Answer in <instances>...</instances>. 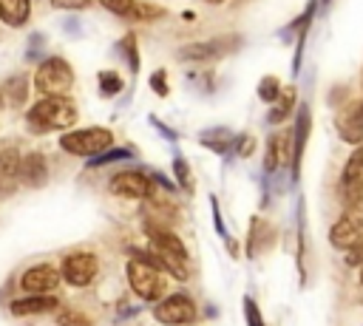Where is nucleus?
Returning a JSON list of instances; mask_svg holds the SVG:
<instances>
[{
	"instance_id": "f257e3e1",
	"label": "nucleus",
	"mask_w": 363,
	"mask_h": 326,
	"mask_svg": "<svg viewBox=\"0 0 363 326\" xmlns=\"http://www.w3.org/2000/svg\"><path fill=\"white\" fill-rule=\"evenodd\" d=\"M77 122V105L65 96H43L26 111V125L31 133H48V130H65Z\"/></svg>"
},
{
	"instance_id": "f03ea898",
	"label": "nucleus",
	"mask_w": 363,
	"mask_h": 326,
	"mask_svg": "<svg viewBox=\"0 0 363 326\" xmlns=\"http://www.w3.org/2000/svg\"><path fill=\"white\" fill-rule=\"evenodd\" d=\"M147 238H150V252L159 258L162 269L170 272L176 281H187L190 275V264H187V249L182 244V238H176L170 230L164 227H145Z\"/></svg>"
},
{
	"instance_id": "7ed1b4c3",
	"label": "nucleus",
	"mask_w": 363,
	"mask_h": 326,
	"mask_svg": "<svg viewBox=\"0 0 363 326\" xmlns=\"http://www.w3.org/2000/svg\"><path fill=\"white\" fill-rule=\"evenodd\" d=\"M125 272H128V283H130V289H133L136 298H142V300H147V303H156L159 298H164V289H167L164 275H162V269L153 266L150 261L130 258Z\"/></svg>"
},
{
	"instance_id": "20e7f679",
	"label": "nucleus",
	"mask_w": 363,
	"mask_h": 326,
	"mask_svg": "<svg viewBox=\"0 0 363 326\" xmlns=\"http://www.w3.org/2000/svg\"><path fill=\"white\" fill-rule=\"evenodd\" d=\"M74 85V68L62 57H45L34 71V88L43 96L68 94Z\"/></svg>"
},
{
	"instance_id": "39448f33",
	"label": "nucleus",
	"mask_w": 363,
	"mask_h": 326,
	"mask_svg": "<svg viewBox=\"0 0 363 326\" xmlns=\"http://www.w3.org/2000/svg\"><path fill=\"white\" fill-rule=\"evenodd\" d=\"M111 145H113V133L108 128H99V125L79 128V130H65L60 136V147L65 153H71V156H88L91 159V156L102 153Z\"/></svg>"
},
{
	"instance_id": "423d86ee",
	"label": "nucleus",
	"mask_w": 363,
	"mask_h": 326,
	"mask_svg": "<svg viewBox=\"0 0 363 326\" xmlns=\"http://www.w3.org/2000/svg\"><path fill=\"white\" fill-rule=\"evenodd\" d=\"M153 317L159 323H164V326H190L199 317V312H196V303L187 295L176 292V295H167V298L156 300Z\"/></svg>"
},
{
	"instance_id": "0eeeda50",
	"label": "nucleus",
	"mask_w": 363,
	"mask_h": 326,
	"mask_svg": "<svg viewBox=\"0 0 363 326\" xmlns=\"http://www.w3.org/2000/svg\"><path fill=\"white\" fill-rule=\"evenodd\" d=\"M108 190L113 196H122V198H150V196H156L153 179L147 173H139V170L113 173L111 181H108Z\"/></svg>"
},
{
	"instance_id": "6e6552de",
	"label": "nucleus",
	"mask_w": 363,
	"mask_h": 326,
	"mask_svg": "<svg viewBox=\"0 0 363 326\" xmlns=\"http://www.w3.org/2000/svg\"><path fill=\"white\" fill-rule=\"evenodd\" d=\"M96 269H99V261L96 255L91 252H71L62 258L60 264V275L71 283V286H88L94 278H96Z\"/></svg>"
},
{
	"instance_id": "1a4fd4ad",
	"label": "nucleus",
	"mask_w": 363,
	"mask_h": 326,
	"mask_svg": "<svg viewBox=\"0 0 363 326\" xmlns=\"http://www.w3.org/2000/svg\"><path fill=\"white\" fill-rule=\"evenodd\" d=\"M363 241V215L360 213H346L340 215L332 230H329V244L335 249H352L354 244Z\"/></svg>"
},
{
	"instance_id": "9d476101",
	"label": "nucleus",
	"mask_w": 363,
	"mask_h": 326,
	"mask_svg": "<svg viewBox=\"0 0 363 326\" xmlns=\"http://www.w3.org/2000/svg\"><path fill=\"white\" fill-rule=\"evenodd\" d=\"M60 281H62V275H60V269L51 266V264H34V266H28V269L20 275V286H23L26 292H31V295L54 292V289L60 286Z\"/></svg>"
},
{
	"instance_id": "9b49d317",
	"label": "nucleus",
	"mask_w": 363,
	"mask_h": 326,
	"mask_svg": "<svg viewBox=\"0 0 363 326\" xmlns=\"http://www.w3.org/2000/svg\"><path fill=\"white\" fill-rule=\"evenodd\" d=\"M233 48H238V40H235V37H216V40H204V43L184 45L179 54H182V60H190V62H210V60L224 57V54L233 51Z\"/></svg>"
},
{
	"instance_id": "f8f14e48",
	"label": "nucleus",
	"mask_w": 363,
	"mask_h": 326,
	"mask_svg": "<svg viewBox=\"0 0 363 326\" xmlns=\"http://www.w3.org/2000/svg\"><path fill=\"white\" fill-rule=\"evenodd\" d=\"M340 193L346 201H357L363 198V142L352 150L346 167H343V176H340Z\"/></svg>"
},
{
	"instance_id": "ddd939ff",
	"label": "nucleus",
	"mask_w": 363,
	"mask_h": 326,
	"mask_svg": "<svg viewBox=\"0 0 363 326\" xmlns=\"http://www.w3.org/2000/svg\"><path fill=\"white\" fill-rule=\"evenodd\" d=\"M17 181L26 187H45L48 181V162L43 153H26L20 156V167H17Z\"/></svg>"
},
{
	"instance_id": "4468645a",
	"label": "nucleus",
	"mask_w": 363,
	"mask_h": 326,
	"mask_svg": "<svg viewBox=\"0 0 363 326\" xmlns=\"http://www.w3.org/2000/svg\"><path fill=\"white\" fill-rule=\"evenodd\" d=\"M60 309V300L45 292V295H26V298H17L9 303V312L17 315V317H28V315H48V312H57Z\"/></svg>"
},
{
	"instance_id": "2eb2a0df",
	"label": "nucleus",
	"mask_w": 363,
	"mask_h": 326,
	"mask_svg": "<svg viewBox=\"0 0 363 326\" xmlns=\"http://www.w3.org/2000/svg\"><path fill=\"white\" fill-rule=\"evenodd\" d=\"M309 105H301L298 108V119H295V133H292V179L298 181V173H301V159H303V147H306V139H309Z\"/></svg>"
},
{
	"instance_id": "dca6fc26",
	"label": "nucleus",
	"mask_w": 363,
	"mask_h": 326,
	"mask_svg": "<svg viewBox=\"0 0 363 326\" xmlns=\"http://www.w3.org/2000/svg\"><path fill=\"white\" fill-rule=\"evenodd\" d=\"M337 133L343 142L349 145H360L363 142V102L349 105L340 116H337Z\"/></svg>"
},
{
	"instance_id": "f3484780",
	"label": "nucleus",
	"mask_w": 363,
	"mask_h": 326,
	"mask_svg": "<svg viewBox=\"0 0 363 326\" xmlns=\"http://www.w3.org/2000/svg\"><path fill=\"white\" fill-rule=\"evenodd\" d=\"M272 241H275L272 227H269V224H267L261 215L250 218V232H247V255H250V258L261 255L264 249H269V247H272Z\"/></svg>"
},
{
	"instance_id": "a211bd4d",
	"label": "nucleus",
	"mask_w": 363,
	"mask_h": 326,
	"mask_svg": "<svg viewBox=\"0 0 363 326\" xmlns=\"http://www.w3.org/2000/svg\"><path fill=\"white\" fill-rule=\"evenodd\" d=\"M31 0H0V20L11 28H20L28 23Z\"/></svg>"
},
{
	"instance_id": "6ab92c4d",
	"label": "nucleus",
	"mask_w": 363,
	"mask_h": 326,
	"mask_svg": "<svg viewBox=\"0 0 363 326\" xmlns=\"http://www.w3.org/2000/svg\"><path fill=\"white\" fill-rule=\"evenodd\" d=\"M17 167H20V153L14 147L0 150V193L14 190V184H17Z\"/></svg>"
},
{
	"instance_id": "aec40b11",
	"label": "nucleus",
	"mask_w": 363,
	"mask_h": 326,
	"mask_svg": "<svg viewBox=\"0 0 363 326\" xmlns=\"http://www.w3.org/2000/svg\"><path fill=\"white\" fill-rule=\"evenodd\" d=\"M284 145H286V136H284V133H272V136L267 139V156H264V173H267V176H272V173L278 170V164H281V156L289 153Z\"/></svg>"
},
{
	"instance_id": "412c9836",
	"label": "nucleus",
	"mask_w": 363,
	"mask_h": 326,
	"mask_svg": "<svg viewBox=\"0 0 363 326\" xmlns=\"http://www.w3.org/2000/svg\"><path fill=\"white\" fill-rule=\"evenodd\" d=\"M199 142L204 147H210L213 153H227V147L233 142V133H230V128H210V130L199 133Z\"/></svg>"
},
{
	"instance_id": "4be33fe9",
	"label": "nucleus",
	"mask_w": 363,
	"mask_h": 326,
	"mask_svg": "<svg viewBox=\"0 0 363 326\" xmlns=\"http://www.w3.org/2000/svg\"><path fill=\"white\" fill-rule=\"evenodd\" d=\"M292 108H295V88H286L284 96L278 94V99L272 102V111L267 113V122H269V125H278L281 119H286V116L292 113Z\"/></svg>"
},
{
	"instance_id": "5701e85b",
	"label": "nucleus",
	"mask_w": 363,
	"mask_h": 326,
	"mask_svg": "<svg viewBox=\"0 0 363 326\" xmlns=\"http://www.w3.org/2000/svg\"><path fill=\"white\" fill-rule=\"evenodd\" d=\"M303 252H306V207H303V198H298V272H301V283L306 281Z\"/></svg>"
},
{
	"instance_id": "b1692460",
	"label": "nucleus",
	"mask_w": 363,
	"mask_h": 326,
	"mask_svg": "<svg viewBox=\"0 0 363 326\" xmlns=\"http://www.w3.org/2000/svg\"><path fill=\"white\" fill-rule=\"evenodd\" d=\"M122 159H133V150L130 147H105L102 153H96V156L88 159V167H102V164L122 162Z\"/></svg>"
},
{
	"instance_id": "393cba45",
	"label": "nucleus",
	"mask_w": 363,
	"mask_h": 326,
	"mask_svg": "<svg viewBox=\"0 0 363 326\" xmlns=\"http://www.w3.org/2000/svg\"><path fill=\"white\" fill-rule=\"evenodd\" d=\"M173 173H176V184L184 193H193V176H190V164L184 156H173Z\"/></svg>"
},
{
	"instance_id": "a878e982",
	"label": "nucleus",
	"mask_w": 363,
	"mask_h": 326,
	"mask_svg": "<svg viewBox=\"0 0 363 326\" xmlns=\"http://www.w3.org/2000/svg\"><path fill=\"white\" fill-rule=\"evenodd\" d=\"M122 91V77L116 71H99V94L102 96H116Z\"/></svg>"
},
{
	"instance_id": "bb28decb",
	"label": "nucleus",
	"mask_w": 363,
	"mask_h": 326,
	"mask_svg": "<svg viewBox=\"0 0 363 326\" xmlns=\"http://www.w3.org/2000/svg\"><path fill=\"white\" fill-rule=\"evenodd\" d=\"M278 94H281L278 77H261V82H258V99L267 102V105H272L278 99Z\"/></svg>"
},
{
	"instance_id": "cd10ccee",
	"label": "nucleus",
	"mask_w": 363,
	"mask_h": 326,
	"mask_svg": "<svg viewBox=\"0 0 363 326\" xmlns=\"http://www.w3.org/2000/svg\"><path fill=\"white\" fill-rule=\"evenodd\" d=\"M119 51L125 54L130 74H136V71H139V48H136V37H133V34H125V40L119 43Z\"/></svg>"
},
{
	"instance_id": "c85d7f7f",
	"label": "nucleus",
	"mask_w": 363,
	"mask_h": 326,
	"mask_svg": "<svg viewBox=\"0 0 363 326\" xmlns=\"http://www.w3.org/2000/svg\"><path fill=\"white\" fill-rule=\"evenodd\" d=\"M57 326H91V320L77 309H57Z\"/></svg>"
},
{
	"instance_id": "c756f323",
	"label": "nucleus",
	"mask_w": 363,
	"mask_h": 326,
	"mask_svg": "<svg viewBox=\"0 0 363 326\" xmlns=\"http://www.w3.org/2000/svg\"><path fill=\"white\" fill-rule=\"evenodd\" d=\"M162 14H164V9L153 6V3H139V0H136L128 17H136V20H156V17H162Z\"/></svg>"
},
{
	"instance_id": "7c9ffc66",
	"label": "nucleus",
	"mask_w": 363,
	"mask_h": 326,
	"mask_svg": "<svg viewBox=\"0 0 363 326\" xmlns=\"http://www.w3.org/2000/svg\"><path fill=\"white\" fill-rule=\"evenodd\" d=\"M9 96H11V105H23L26 96H28V79L26 77H14L9 82Z\"/></svg>"
},
{
	"instance_id": "2f4dec72",
	"label": "nucleus",
	"mask_w": 363,
	"mask_h": 326,
	"mask_svg": "<svg viewBox=\"0 0 363 326\" xmlns=\"http://www.w3.org/2000/svg\"><path fill=\"white\" fill-rule=\"evenodd\" d=\"M244 320H247V326H267L264 317H261V312H258V303L250 295L244 298Z\"/></svg>"
},
{
	"instance_id": "473e14b6",
	"label": "nucleus",
	"mask_w": 363,
	"mask_h": 326,
	"mask_svg": "<svg viewBox=\"0 0 363 326\" xmlns=\"http://www.w3.org/2000/svg\"><path fill=\"white\" fill-rule=\"evenodd\" d=\"M99 3H102L108 11H113V14H119V17H128L136 0H99Z\"/></svg>"
},
{
	"instance_id": "72a5a7b5",
	"label": "nucleus",
	"mask_w": 363,
	"mask_h": 326,
	"mask_svg": "<svg viewBox=\"0 0 363 326\" xmlns=\"http://www.w3.org/2000/svg\"><path fill=\"white\" fill-rule=\"evenodd\" d=\"M43 45H45V37H43V34H31V37H28V48H26V60H28V62L37 60Z\"/></svg>"
},
{
	"instance_id": "f704fd0d",
	"label": "nucleus",
	"mask_w": 363,
	"mask_h": 326,
	"mask_svg": "<svg viewBox=\"0 0 363 326\" xmlns=\"http://www.w3.org/2000/svg\"><path fill=\"white\" fill-rule=\"evenodd\" d=\"M150 88H153V94H159V96H167V74H164V71H153V74H150Z\"/></svg>"
},
{
	"instance_id": "c9c22d12",
	"label": "nucleus",
	"mask_w": 363,
	"mask_h": 326,
	"mask_svg": "<svg viewBox=\"0 0 363 326\" xmlns=\"http://www.w3.org/2000/svg\"><path fill=\"white\" fill-rule=\"evenodd\" d=\"M210 210H213V227H216V232H218L221 238H227V227H224V221H221V210H218V198H210Z\"/></svg>"
},
{
	"instance_id": "e433bc0d",
	"label": "nucleus",
	"mask_w": 363,
	"mask_h": 326,
	"mask_svg": "<svg viewBox=\"0 0 363 326\" xmlns=\"http://www.w3.org/2000/svg\"><path fill=\"white\" fill-rule=\"evenodd\" d=\"M252 147H255L252 136H238V139H235V153H238L241 159H247V156L252 153Z\"/></svg>"
},
{
	"instance_id": "4c0bfd02",
	"label": "nucleus",
	"mask_w": 363,
	"mask_h": 326,
	"mask_svg": "<svg viewBox=\"0 0 363 326\" xmlns=\"http://www.w3.org/2000/svg\"><path fill=\"white\" fill-rule=\"evenodd\" d=\"M150 125H153V128H156V130H159V133H162L167 142H176V139H179V133H176V130H170V128H167L164 122H159L156 116H150Z\"/></svg>"
},
{
	"instance_id": "58836bf2",
	"label": "nucleus",
	"mask_w": 363,
	"mask_h": 326,
	"mask_svg": "<svg viewBox=\"0 0 363 326\" xmlns=\"http://www.w3.org/2000/svg\"><path fill=\"white\" fill-rule=\"evenodd\" d=\"M346 264H363V241L354 244L352 249H346Z\"/></svg>"
},
{
	"instance_id": "ea45409f",
	"label": "nucleus",
	"mask_w": 363,
	"mask_h": 326,
	"mask_svg": "<svg viewBox=\"0 0 363 326\" xmlns=\"http://www.w3.org/2000/svg\"><path fill=\"white\" fill-rule=\"evenodd\" d=\"M57 9H85L91 0H51Z\"/></svg>"
},
{
	"instance_id": "a19ab883",
	"label": "nucleus",
	"mask_w": 363,
	"mask_h": 326,
	"mask_svg": "<svg viewBox=\"0 0 363 326\" xmlns=\"http://www.w3.org/2000/svg\"><path fill=\"white\" fill-rule=\"evenodd\" d=\"M360 283H363V264H360Z\"/></svg>"
},
{
	"instance_id": "79ce46f5",
	"label": "nucleus",
	"mask_w": 363,
	"mask_h": 326,
	"mask_svg": "<svg viewBox=\"0 0 363 326\" xmlns=\"http://www.w3.org/2000/svg\"><path fill=\"white\" fill-rule=\"evenodd\" d=\"M207 3H221V0H207Z\"/></svg>"
},
{
	"instance_id": "37998d69",
	"label": "nucleus",
	"mask_w": 363,
	"mask_h": 326,
	"mask_svg": "<svg viewBox=\"0 0 363 326\" xmlns=\"http://www.w3.org/2000/svg\"><path fill=\"white\" fill-rule=\"evenodd\" d=\"M0 108H3V94H0Z\"/></svg>"
}]
</instances>
